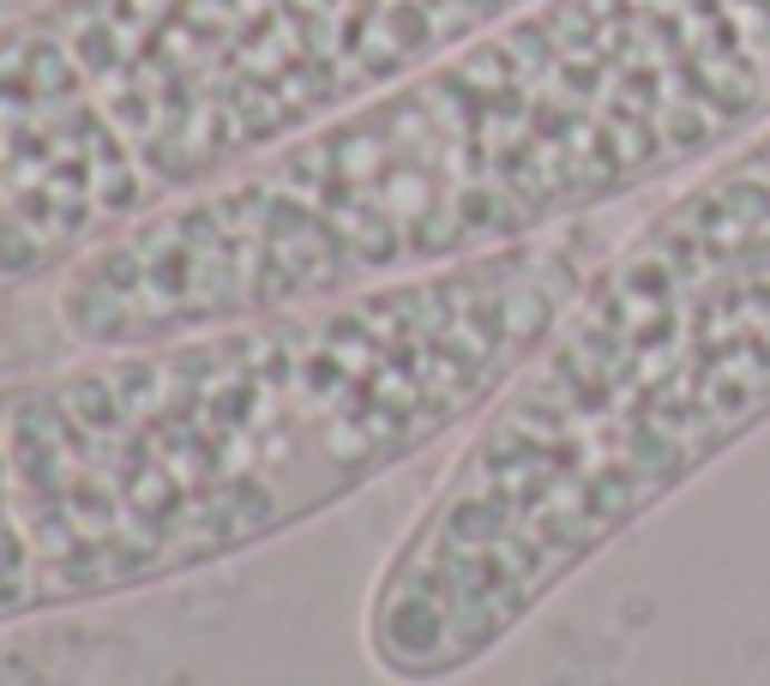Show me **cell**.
<instances>
[{"instance_id": "3957f363", "label": "cell", "mask_w": 770, "mask_h": 686, "mask_svg": "<svg viewBox=\"0 0 770 686\" xmlns=\"http://www.w3.org/2000/svg\"><path fill=\"white\" fill-rule=\"evenodd\" d=\"M770 422V127L626 223L470 422L362 608L374 668L434 686Z\"/></svg>"}, {"instance_id": "7a4b0ae2", "label": "cell", "mask_w": 770, "mask_h": 686, "mask_svg": "<svg viewBox=\"0 0 770 686\" xmlns=\"http://www.w3.org/2000/svg\"><path fill=\"white\" fill-rule=\"evenodd\" d=\"M572 223L0 385V626L175 585L464 434L609 253Z\"/></svg>"}, {"instance_id": "6da1fadb", "label": "cell", "mask_w": 770, "mask_h": 686, "mask_svg": "<svg viewBox=\"0 0 770 686\" xmlns=\"http://www.w3.org/2000/svg\"><path fill=\"white\" fill-rule=\"evenodd\" d=\"M770 127V0H536L55 283L79 350L337 302L669 193Z\"/></svg>"}, {"instance_id": "277c9868", "label": "cell", "mask_w": 770, "mask_h": 686, "mask_svg": "<svg viewBox=\"0 0 770 686\" xmlns=\"http://www.w3.org/2000/svg\"><path fill=\"white\" fill-rule=\"evenodd\" d=\"M536 0H37L0 24V302Z\"/></svg>"}]
</instances>
